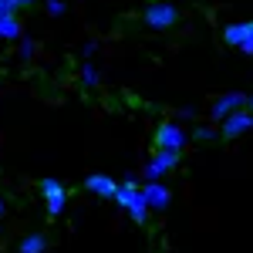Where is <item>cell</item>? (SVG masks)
Returning a JSON list of instances; mask_svg holds the SVG:
<instances>
[{
	"label": "cell",
	"instance_id": "603a6c76",
	"mask_svg": "<svg viewBox=\"0 0 253 253\" xmlns=\"http://www.w3.org/2000/svg\"><path fill=\"white\" fill-rule=\"evenodd\" d=\"M152 3H156V0H152Z\"/></svg>",
	"mask_w": 253,
	"mask_h": 253
},
{
	"label": "cell",
	"instance_id": "6da1fadb",
	"mask_svg": "<svg viewBox=\"0 0 253 253\" xmlns=\"http://www.w3.org/2000/svg\"><path fill=\"white\" fill-rule=\"evenodd\" d=\"M115 203L132 216V223H138V226H145L149 216H152V213H149V206H145V199H142V182H138V175H125V179H118Z\"/></svg>",
	"mask_w": 253,
	"mask_h": 253
},
{
	"label": "cell",
	"instance_id": "e0dca14e",
	"mask_svg": "<svg viewBox=\"0 0 253 253\" xmlns=\"http://www.w3.org/2000/svg\"><path fill=\"white\" fill-rule=\"evenodd\" d=\"M196 115H199V108H196V105H182L175 122H179V125H182V122H196Z\"/></svg>",
	"mask_w": 253,
	"mask_h": 253
},
{
	"label": "cell",
	"instance_id": "8992f818",
	"mask_svg": "<svg viewBox=\"0 0 253 253\" xmlns=\"http://www.w3.org/2000/svg\"><path fill=\"white\" fill-rule=\"evenodd\" d=\"M223 41L236 47V51H243L247 58H253V20H233V24H226L223 27Z\"/></svg>",
	"mask_w": 253,
	"mask_h": 253
},
{
	"label": "cell",
	"instance_id": "52a82bcc",
	"mask_svg": "<svg viewBox=\"0 0 253 253\" xmlns=\"http://www.w3.org/2000/svg\"><path fill=\"white\" fill-rule=\"evenodd\" d=\"M240 108H247V95H243V91H223V95L210 105V118H213V122H223V118H230L233 112H240Z\"/></svg>",
	"mask_w": 253,
	"mask_h": 253
},
{
	"label": "cell",
	"instance_id": "30bf717a",
	"mask_svg": "<svg viewBox=\"0 0 253 253\" xmlns=\"http://www.w3.org/2000/svg\"><path fill=\"white\" fill-rule=\"evenodd\" d=\"M118 179H112L108 172H91L84 175V193H95L98 199H115Z\"/></svg>",
	"mask_w": 253,
	"mask_h": 253
},
{
	"label": "cell",
	"instance_id": "ffe728a7",
	"mask_svg": "<svg viewBox=\"0 0 253 253\" xmlns=\"http://www.w3.org/2000/svg\"><path fill=\"white\" fill-rule=\"evenodd\" d=\"M3 213H7V199H3V193H0V219H3Z\"/></svg>",
	"mask_w": 253,
	"mask_h": 253
},
{
	"label": "cell",
	"instance_id": "5b68a950",
	"mask_svg": "<svg viewBox=\"0 0 253 253\" xmlns=\"http://www.w3.org/2000/svg\"><path fill=\"white\" fill-rule=\"evenodd\" d=\"M179 152H152V159L142 166V182H162L172 169H179Z\"/></svg>",
	"mask_w": 253,
	"mask_h": 253
},
{
	"label": "cell",
	"instance_id": "2e32d148",
	"mask_svg": "<svg viewBox=\"0 0 253 253\" xmlns=\"http://www.w3.org/2000/svg\"><path fill=\"white\" fill-rule=\"evenodd\" d=\"M44 10H47V17H61L68 10V0H44Z\"/></svg>",
	"mask_w": 253,
	"mask_h": 253
},
{
	"label": "cell",
	"instance_id": "8fae6325",
	"mask_svg": "<svg viewBox=\"0 0 253 253\" xmlns=\"http://www.w3.org/2000/svg\"><path fill=\"white\" fill-rule=\"evenodd\" d=\"M20 38H24V24H20L17 14L14 17H0V44H17Z\"/></svg>",
	"mask_w": 253,
	"mask_h": 253
},
{
	"label": "cell",
	"instance_id": "44dd1931",
	"mask_svg": "<svg viewBox=\"0 0 253 253\" xmlns=\"http://www.w3.org/2000/svg\"><path fill=\"white\" fill-rule=\"evenodd\" d=\"M14 3H17V10H20V7H31V3H38V0H14Z\"/></svg>",
	"mask_w": 253,
	"mask_h": 253
},
{
	"label": "cell",
	"instance_id": "9c48e42d",
	"mask_svg": "<svg viewBox=\"0 0 253 253\" xmlns=\"http://www.w3.org/2000/svg\"><path fill=\"white\" fill-rule=\"evenodd\" d=\"M247 132H253V112H247V108H240V112L219 122V138H240Z\"/></svg>",
	"mask_w": 253,
	"mask_h": 253
},
{
	"label": "cell",
	"instance_id": "9a60e30c",
	"mask_svg": "<svg viewBox=\"0 0 253 253\" xmlns=\"http://www.w3.org/2000/svg\"><path fill=\"white\" fill-rule=\"evenodd\" d=\"M216 138H219V128H213V125H196L189 142H216Z\"/></svg>",
	"mask_w": 253,
	"mask_h": 253
},
{
	"label": "cell",
	"instance_id": "7c38bea8",
	"mask_svg": "<svg viewBox=\"0 0 253 253\" xmlns=\"http://www.w3.org/2000/svg\"><path fill=\"white\" fill-rule=\"evenodd\" d=\"M47 236L44 233H27V236H20V243H17V253H47Z\"/></svg>",
	"mask_w": 253,
	"mask_h": 253
},
{
	"label": "cell",
	"instance_id": "5bb4252c",
	"mask_svg": "<svg viewBox=\"0 0 253 253\" xmlns=\"http://www.w3.org/2000/svg\"><path fill=\"white\" fill-rule=\"evenodd\" d=\"M34 54H38V41L24 34V38L17 41V58L24 61V64H27V61H34Z\"/></svg>",
	"mask_w": 253,
	"mask_h": 253
},
{
	"label": "cell",
	"instance_id": "7a4b0ae2",
	"mask_svg": "<svg viewBox=\"0 0 253 253\" xmlns=\"http://www.w3.org/2000/svg\"><path fill=\"white\" fill-rule=\"evenodd\" d=\"M152 142H156V152H179V156H182L186 145H189V132H186L175 118H166V122L156 125Z\"/></svg>",
	"mask_w": 253,
	"mask_h": 253
},
{
	"label": "cell",
	"instance_id": "3957f363",
	"mask_svg": "<svg viewBox=\"0 0 253 253\" xmlns=\"http://www.w3.org/2000/svg\"><path fill=\"white\" fill-rule=\"evenodd\" d=\"M38 189H41V199H44V213L51 216V219L64 216L68 203H71V193H68V186H64L61 179H54V175H47V179H41Z\"/></svg>",
	"mask_w": 253,
	"mask_h": 253
},
{
	"label": "cell",
	"instance_id": "ba28073f",
	"mask_svg": "<svg viewBox=\"0 0 253 253\" xmlns=\"http://www.w3.org/2000/svg\"><path fill=\"white\" fill-rule=\"evenodd\" d=\"M142 199H145L149 213H162L172 203V189L166 182H142Z\"/></svg>",
	"mask_w": 253,
	"mask_h": 253
},
{
	"label": "cell",
	"instance_id": "7402d4cb",
	"mask_svg": "<svg viewBox=\"0 0 253 253\" xmlns=\"http://www.w3.org/2000/svg\"><path fill=\"white\" fill-rule=\"evenodd\" d=\"M247 112H253V95H247Z\"/></svg>",
	"mask_w": 253,
	"mask_h": 253
},
{
	"label": "cell",
	"instance_id": "277c9868",
	"mask_svg": "<svg viewBox=\"0 0 253 253\" xmlns=\"http://www.w3.org/2000/svg\"><path fill=\"white\" fill-rule=\"evenodd\" d=\"M142 20H145L149 31H172L175 24H179V7L169 3V0H156V3L145 7Z\"/></svg>",
	"mask_w": 253,
	"mask_h": 253
},
{
	"label": "cell",
	"instance_id": "ac0fdd59",
	"mask_svg": "<svg viewBox=\"0 0 253 253\" xmlns=\"http://www.w3.org/2000/svg\"><path fill=\"white\" fill-rule=\"evenodd\" d=\"M17 14V3L14 0H0V17H14Z\"/></svg>",
	"mask_w": 253,
	"mask_h": 253
},
{
	"label": "cell",
	"instance_id": "4fadbf2b",
	"mask_svg": "<svg viewBox=\"0 0 253 253\" xmlns=\"http://www.w3.org/2000/svg\"><path fill=\"white\" fill-rule=\"evenodd\" d=\"M78 78H81L84 88H98V84H101V71H98L91 61H84V64H81V71H78Z\"/></svg>",
	"mask_w": 253,
	"mask_h": 253
},
{
	"label": "cell",
	"instance_id": "d6986e66",
	"mask_svg": "<svg viewBox=\"0 0 253 253\" xmlns=\"http://www.w3.org/2000/svg\"><path fill=\"white\" fill-rule=\"evenodd\" d=\"M95 51H98V44H95V41H84V47H81V54H84V58H91Z\"/></svg>",
	"mask_w": 253,
	"mask_h": 253
}]
</instances>
